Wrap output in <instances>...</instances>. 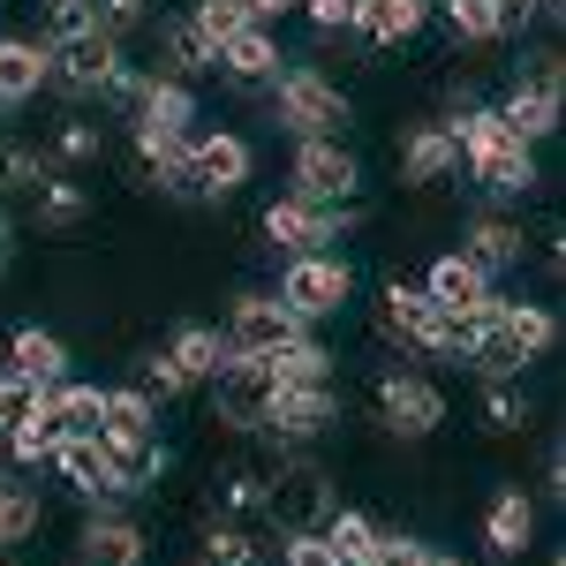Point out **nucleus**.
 Masks as SVG:
<instances>
[{"instance_id":"29","label":"nucleus","mask_w":566,"mask_h":566,"mask_svg":"<svg viewBox=\"0 0 566 566\" xmlns=\"http://www.w3.org/2000/svg\"><path fill=\"white\" fill-rule=\"evenodd\" d=\"M159 431V400L144 386H98V438H144Z\"/></svg>"},{"instance_id":"45","label":"nucleus","mask_w":566,"mask_h":566,"mask_svg":"<svg viewBox=\"0 0 566 566\" xmlns=\"http://www.w3.org/2000/svg\"><path fill=\"white\" fill-rule=\"evenodd\" d=\"M91 15H98L106 39H136V31H151V0H91Z\"/></svg>"},{"instance_id":"25","label":"nucleus","mask_w":566,"mask_h":566,"mask_svg":"<svg viewBox=\"0 0 566 566\" xmlns=\"http://www.w3.org/2000/svg\"><path fill=\"white\" fill-rule=\"evenodd\" d=\"M151 39H159V61H151V76H167V84H197V76L212 69V53L197 45L189 15H159V23H151Z\"/></svg>"},{"instance_id":"13","label":"nucleus","mask_w":566,"mask_h":566,"mask_svg":"<svg viewBox=\"0 0 566 566\" xmlns=\"http://www.w3.org/2000/svg\"><path fill=\"white\" fill-rule=\"evenodd\" d=\"M378 423L392 438H431L446 423V392L423 378V370H386L378 378Z\"/></svg>"},{"instance_id":"1","label":"nucleus","mask_w":566,"mask_h":566,"mask_svg":"<svg viewBox=\"0 0 566 566\" xmlns=\"http://www.w3.org/2000/svg\"><path fill=\"white\" fill-rule=\"evenodd\" d=\"M453 144H461V167H469V181H476L491 205H522L528 189H536V144H522V136L499 122V106H483V98H469V106H453Z\"/></svg>"},{"instance_id":"4","label":"nucleus","mask_w":566,"mask_h":566,"mask_svg":"<svg viewBox=\"0 0 566 566\" xmlns=\"http://www.w3.org/2000/svg\"><path fill=\"white\" fill-rule=\"evenodd\" d=\"M333 506H340V491H333V469H325V461H310V453H280V461L264 469V522H280V536H310V528H325Z\"/></svg>"},{"instance_id":"31","label":"nucleus","mask_w":566,"mask_h":566,"mask_svg":"<svg viewBox=\"0 0 566 566\" xmlns=\"http://www.w3.org/2000/svg\"><path fill=\"white\" fill-rule=\"evenodd\" d=\"M84 212H91V197L76 175H45L31 189V227L39 234H69V227H84Z\"/></svg>"},{"instance_id":"20","label":"nucleus","mask_w":566,"mask_h":566,"mask_svg":"<svg viewBox=\"0 0 566 566\" xmlns=\"http://www.w3.org/2000/svg\"><path fill=\"white\" fill-rule=\"evenodd\" d=\"M45 91V39H23V31H0V114L31 106Z\"/></svg>"},{"instance_id":"11","label":"nucleus","mask_w":566,"mask_h":566,"mask_svg":"<svg viewBox=\"0 0 566 566\" xmlns=\"http://www.w3.org/2000/svg\"><path fill=\"white\" fill-rule=\"evenodd\" d=\"M355 189H363V159H355L340 136H310V144H295L287 197H303V205H355Z\"/></svg>"},{"instance_id":"26","label":"nucleus","mask_w":566,"mask_h":566,"mask_svg":"<svg viewBox=\"0 0 566 566\" xmlns=\"http://www.w3.org/2000/svg\"><path fill=\"white\" fill-rule=\"evenodd\" d=\"M53 469H61V483H69L76 499L114 506V491H106V438H61V446H53Z\"/></svg>"},{"instance_id":"7","label":"nucleus","mask_w":566,"mask_h":566,"mask_svg":"<svg viewBox=\"0 0 566 566\" xmlns=\"http://www.w3.org/2000/svg\"><path fill=\"white\" fill-rule=\"evenodd\" d=\"M559 106H566L559 53H528V69H514V84L499 98V122L522 144H544V136H559Z\"/></svg>"},{"instance_id":"19","label":"nucleus","mask_w":566,"mask_h":566,"mask_svg":"<svg viewBox=\"0 0 566 566\" xmlns=\"http://www.w3.org/2000/svg\"><path fill=\"white\" fill-rule=\"evenodd\" d=\"M129 129H144V136H197V91L167 84V76H144V98L129 106Z\"/></svg>"},{"instance_id":"30","label":"nucleus","mask_w":566,"mask_h":566,"mask_svg":"<svg viewBox=\"0 0 566 566\" xmlns=\"http://www.w3.org/2000/svg\"><path fill=\"white\" fill-rule=\"evenodd\" d=\"M39 522H45L39 483L23 476V469H0V552H8V544H31Z\"/></svg>"},{"instance_id":"15","label":"nucleus","mask_w":566,"mask_h":566,"mask_svg":"<svg viewBox=\"0 0 566 566\" xmlns=\"http://www.w3.org/2000/svg\"><path fill=\"white\" fill-rule=\"evenodd\" d=\"M76 566H144V528L122 506H91L76 528Z\"/></svg>"},{"instance_id":"12","label":"nucleus","mask_w":566,"mask_h":566,"mask_svg":"<svg viewBox=\"0 0 566 566\" xmlns=\"http://www.w3.org/2000/svg\"><path fill=\"white\" fill-rule=\"evenodd\" d=\"M212 423L234 438H258L264 408H272V370H264V355H227L212 378Z\"/></svg>"},{"instance_id":"27","label":"nucleus","mask_w":566,"mask_h":566,"mask_svg":"<svg viewBox=\"0 0 566 566\" xmlns=\"http://www.w3.org/2000/svg\"><path fill=\"white\" fill-rule=\"evenodd\" d=\"M8 370H23L31 386H61V378H69V340L45 333V325H15V340H8Z\"/></svg>"},{"instance_id":"37","label":"nucleus","mask_w":566,"mask_h":566,"mask_svg":"<svg viewBox=\"0 0 566 566\" xmlns=\"http://www.w3.org/2000/svg\"><path fill=\"white\" fill-rule=\"evenodd\" d=\"M264 514V469L258 461H227L219 469V522H258Z\"/></svg>"},{"instance_id":"33","label":"nucleus","mask_w":566,"mask_h":566,"mask_svg":"<svg viewBox=\"0 0 566 566\" xmlns=\"http://www.w3.org/2000/svg\"><path fill=\"white\" fill-rule=\"evenodd\" d=\"M438 15H446V31L461 45H499V39H514V23H506V8L499 0H431Z\"/></svg>"},{"instance_id":"40","label":"nucleus","mask_w":566,"mask_h":566,"mask_svg":"<svg viewBox=\"0 0 566 566\" xmlns=\"http://www.w3.org/2000/svg\"><path fill=\"white\" fill-rule=\"evenodd\" d=\"M45 175H61L53 151H39V144H0V189H8V197H31Z\"/></svg>"},{"instance_id":"16","label":"nucleus","mask_w":566,"mask_h":566,"mask_svg":"<svg viewBox=\"0 0 566 566\" xmlns=\"http://www.w3.org/2000/svg\"><path fill=\"white\" fill-rule=\"evenodd\" d=\"M167 476V438L144 431V438H106V491L114 499H136Z\"/></svg>"},{"instance_id":"47","label":"nucleus","mask_w":566,"mask_h":566,"mask_svg":"<svg viewBox=\"0 0 566 566\" xmlns=\"http://www.w3.org/2000/svg\"><path fill=\"white\" fill-rule=\"evenodd\" d=\"M84 31H98L91 0H45V45H61V39H84Z\"/></svg>"},{"instance_id":"54","label":"nucleus","mask_w":566,"mask_h":566,"mask_svg":"<svg viewBox=\"0 0 566 566\" xmlns=\"http://www.w3.org/2000/svg\"><path fill=\"white\" fill-rule=\"evenodd\" d=\"M8 566H15V559H8Z\"/></svg>"},{"instance_id":"2","label":"nucleus","mask_w":566,"mask_h":566,"mask_svg":"<svg viewBox=\"0 0 566 566\" xmlns=\"http://www.w3.org/2000/svg\"><path fill=\"white\" fill-rule=\"evenodd\" d=\"M250 167H258L250 136L205 129V136H189V151H181L175 167H159V175H151V189H167L175 205H227V197L250 181Z\"/></svg>"},{"instance_id":"17","label":"nucleus","mask_w":566,"mask_h":566,"mask_svg":"<svg viewBox=\"0 0 566 566\" xmlns=\"http://www.w3.org/2000/svg\"><path fill=\"white\" fill-rule=\"evenodd\" d=\"M280 61H287V53H280V39H272L264 23H242V31L212 53V69L227 76V84H242V91L272 84V76H280Z\"/></svg>"},{"instance_id":"46","label":"nucleus","mask_w":566,"mask_h":566,"mask_svg":"<svg viewBox=\"0 0 566 566\" xmlns=\"http://www.w3.org/2000/svg\"><path fill=\"white\" fill-rule=\"evenodd\" d=\"M136 386L151 392V400H181V392H189V378H181V363L167 348H151L144 363H136Z\"/></svg>"},{"instance_id":"34","label":"nucleus","mask_w":566,"mask_h":566,"mask_svg":"<svg viewBox=\"0 0 566 566\" xmlns=\"http://www.w3.org/2000/svg\"><path fill=\"white\" fill-rule=\"evenodd\" d=\"M167 355L181 363V378H189V386H205L219 363H227V333H219V325H197V317H189V325H175Z\"/></svg>"},{"instance_id":"3","label":"nucleus","mask_w":566,"mask_h":566,"mask_svg":"<svg viewBox=\"0 0 566 566\" xmlns=\"http://www.w3.org/2000/svg\"><path fill=\"white\" fill-rule=\"evenodd\" d=\"M264 91H272V122L295 136V144H310V136H348V122H355L348 91L333 84L317 61H287Z\"/></svg>"},{"instance_id":"32","label":"nucleus","mask_w":566,"mask_h":566,"mask_svg":"<svg viewBox=\"0 0 566 566\" xmlns=\"http://www.w3.org/2000/svg\"><path fill=\"white\" fill-rule=\"evenodd\" d=\"M499 333H506L528 363L559 348V317H552V303H506V295H499Z\"/></svg>"},{"instance_id":"9","label":"nucleus","mask_w":566,"mask_h":566,"mask_svg":"<svg viewBox=\"0 0 566 566\" xmlns=\"http://www.w3.org/2000/svg\"><path fill=\"white\" fill-rule=\"evenodd\" d=\"M348 227H363V205H303V197H287V189L264 205V242H280L287 258L333 250Z\"/></svg>"},{"instance_id":"8","label":"nucleus","mask_w":566,"mask_h":566,"mask_svg":"<svg viewBox=\"0 0 566 566\" xmlns=\"http://www.w3.org/2000/svg\"><path fill=\"white\" fill-rule=\"evenodd\" d=\"M333 423H340V392L333 386H272V408H264L258 438L272 453H310Z\"/></svg>"},{"instance_id":"53","label":"nucleus","mask_w":566,"mask_h":566,"mask_svg":"<svg viewBox=\"0 0 566 566\" xmlns=\"http://www.w3.org/2000/svg\"><path fill=\"white\" fill-rule=\"evenodd\" d=\"M423 566H469V559H446V552H431V559H423Z\"/></svg>"},{"instance_id":"35","label":"nucleus","mask_w":566,"mask_h":566,"mask_svg":"<svg viewBox=\"0 0 566 566\" xmlns=\"http://www.w3.org/2000/svg\"><path fill=\"white\" fill-rule=\"evenodd\" d=\"M45 423L61 438H98V386H76V378L45 386Z\"/></svg>"},{"instance_id":"50","label":"nucleus","mask_w":566,"mask_h":566,"mask_svg":"<svg viewBox=\"0 0 566 566\" xmlns=\"http://www.w3.org/2000/svg\"><path fill=\"white\" fill-rule=\"evenodd\" d=\"M287 8H303V0H242V15H250V23H264V31H272Z\"/></svg>"},{"instance_id":"51","label":"nucleus","mask_w":566,"mask_h":566,"mask_svg":"<svg viewBox=\"0 0 566 566\" xmlns=\"http://www.w3.org/2000/svg\"><path fill=\"white\" fill-rule=\"evenodd\" d=\"M8 272H15V219L0 212V280H8Z\"/></svg>"},{"instance_id":"28","label":"nucleus","mask_w":566,"mask_h":566,"mask_svg":"<svg viewBox=\"0 0 566 566\" xmlns=\"http://www.w3.org/2000/svg\"><path fill=\"white\" fill-rule=\"evenodd\" d=\"M423 295H431L438 310H469V303L491 295V272L469 264L461 250H446V258H431V272H423Z\"/></svg>"},{"instance_id":"52","label":"nucleus","mask_w":566,"mask_h":566,"mask_svg":"<svg viewBox=\"0 0 566 566\" xmlns=\"http://www.w3.org/2000/svg\"><path fill=\"white\" fill-rule=\"evenodd\" d=\"M499 8H506V23H514V31H522L528 15H536V0H499Z\"/></svg>"},{"instance_id":"5","label":"nucleus","mask_w":566,"mask_h":566,"mask_svg":"<svg viewBox=\"0 0 566 566\" xmlns=\"http://www.w3.org/2000/svg\"><path fill=\"white\" fill-rule=\"evenodd\" d=\"M378 325H386V340L431 355V363H461V348H469L461 317H453V310H438L431 295H423V287H408V280H392L386 295H378Z\"/></svg>"},{"instance_id":"18","label":"nucleus","mask_w":566,"mask_h":566,"mask_svg":"<svg viewBox=\"0 0 566 566\" xmlns=\"http://www.w3.org/2000/svg\"><path fill=\"white\" fill-rule=\"evenodd\" d=\"M461 258H469V264H483L491 280H499V272H514V264L528 258L522 219H506V212H476L469 227H461Z\"/></svg>"},{"instance_id":"44","label":"nucleus","mask_w":566,"mask_h":566,"mask_svg":"<svg viewBox=\"0 0 566 566\" xmlns=\"http://www.w3.org/2000/svg\"><path fill=\"white\" fill-rule=\"evenodd\" d=\"M197 566H258L250 528H242V522H212V528H205V559H197Z\"/></svg>"},{"instance_id":"6","label":"nucleus","mask_w":566,"mask_h":566,"mask_svg":"<svg viewBox=\"0 0 566 566\" xmlns=\"http://www.w3.org/2000/svg\"><path fill=\"white\" fill-rule=\"evenodd\" d=\"M355 295V264L340 250H310V258H287L280 264V303L295 325H325V317H340Z\"/></svg>"},{"instance_id":"39","label":"nucleus","mask_w":566,"mask_h":566,"mask_svg":"<svg viewBox=\"0 0 566 566\" xmlns=\"http://www.w3.org/2000/svg\"><path fill=\"white\" fill-rule=\"evenodd\" d=\"M0 446H8V469H23V476H31V469H53V446H61V431L45 423V408H39L31 423H15Z\"/></svg>"},{"instance_id":"36","label":"nucleus","mask_w":566,"mask_h":566,"mask_svg":"<svg viewBox=\"0 0 566 566\" xmlns=\"http://www.w3.org/2000/svg\"><path fill=\"white\" fill-rule=\"evenodd\" d=\"M317 536H325V552H333V559H340V566H363V559H370V544H378V536H386V528L370 522V514H363V506H333V514H325V528H317Z\"/></svg>"},{"instance_id":"49","label":"nucleus","mask_w":566,"mask_h":566,"mask_svg":"<svg viewBox=\"0 0 566 566\" xmlns=\"http://www.w3.org/2000/svg\"><path fill=\"white\" fill-rule=\"evenodd\" d=\"M303 15H310V31H355V0H303Z\"/></svg>"},{"instance_id":"14","label":"nucleus","mask_w":566,"mask_h":566,"mask_svg":"<svg viewBox=\"0 0 566 566\" xmlns=\"http://www.w3.org/2000/svg\"><path fill=\"white\" fill-rule=\"evenodd\" d=\"M219 333H227V355H272L287 333H303V325L287 317L280 295H258V287H250V295L227 303V325H219Z\"/></svg>"},{"instance_id":"21","label":"nucleus","mask_w":566,"mask_h":566,"mask_svg":"<svg viewBox=\"0 0 566 566\" xmlns=\"http://www.w3.org/2000/svg\"><path fill=\"white\" fill-rule=\"evenodd\" d=\"M400 175L408 181H453L461 175V144H453V129L446 122H416V129L400 136Z\"/></svg>"},{"instance_id":"41","label":"nucleus","mask_w":566,"mask_h":566,"mask_svg":"<svg viewBox=\"0 0 566 566\" xmlns=\"http://www.w3.org/2000/svg\"><path fill=\"white\" fill-rule=\"evenodd\" d=\"M242 23H250V15H242V0H197V8H189V31H197V45H205V53H219V45L234 39Z\"/></svg>"},{"instance_id":"38","label":"nucleus","mask_w":566,"mask_h":566,"mask_svg":"<svg viewBox=\"0 0 566 566\" xmlns=\"http://www.w3.org/2000/svg\"><path fill=\"white\" fill-rule=\"evenodd\" d=\"M45 151H53V167H61V175L98 167V159H106V129H98V122H84V114H69V122L53 129V144H45Z\"/></svg>"},{"instance_id":"24","label":"nucleus","mask_w":566,"mask_h":566,"mask_svg":"<svg viewBox=\"0 0 566 566\" xmlns=\"http://www.w3.org/2000/svg\"><path fill=\"white\" fill-rule=\"evenodd\" d=\"M431 23V0H355V39L363 45H400Z\"/></svg>"},{"instance_id":"23","label":"nucleus","mask_w":566,"mask_h":566,"mask_svg":"<svg viewBox=\"0 0 566 566\" xmlns=\"http://www.w3.org/2000/svg\"><path fill=\"white\" fill-rule=\"evenodd\" d=\"M264 370H272V386H333V348L303 325V333H287L264 355Z\"/></svg>"},{"instance_id":"10","label":"nucleus","mask_w":566,"mask_h":566,"mask_svg":"<svg viewBox=\"0 0 566 566\" xmlns=\"http://www.w3.org/2000/svg\"><path fill=\"white\" fill-rule=\"evenodd\" d=\"M114 69H122V39H106V31L45 45V91H61V98H76V106H84V98H106Z\"/></svg>"},{"instance_id":"48","label":"nucleus","mask_w":566,"mask_h":566,"mask_svg":"<svg viewBox=\"0 0 566 566\" xmlns=\"http://www.w3.org/2000/svg\"><path fill=\"white\" fill-rule=\"evenodd\" d=\"M280 566H340V559H333L325 536L310 528V536H280Z\"/></svg>"},{"instance_id":"22","label":"nucleus","mask_w":566,"mask_h":566,"mask_svg":"<svg viewBox=\"0 0 566 566\" xmlns=\"http://www.w3.org/2000/svg\"><path fill=\"white\" fill-rule=\"evenodd\" d=\"M528 536H536V499H528L522 483H506L491 499V514H483V544H491V559H522Z\"/></svg>"},{"instance_id":"43","label":"nucleus","mask_w":566,"mask_h":566,"mask_svg":"<svg viewBox=\"0 0 566 566\" xmlns=\"http://www.w3.org/2000/svg\"><path fill=\"white\" fill-rule=\"evenodd\" d=\"M45 408V386H31L23 370H0V438L15 431V423H31Z\"/></svg>"},{"instance_id":"42","label":"nucleus","mask_w":566,"mask_h":566,"mask_svg":"<svg viewBox=\"0 0 566 566\" xmlns=\"http://www.w3.org/2000/svg\"><path fill=\"white\" fill-rule=\"evenodd\" d=\"M476 416H483V431H522L528 423V392H522V378H506V386H483V400H476Z\"/></svg>"},{"instance_id":"55","label":"nucleus","mask_w":566,"mask_h":566,"mask_svg":"<svg viewBox=\"0 0 566 566\" xmlns=\"http://www.w3.org/2000/svg\"><path fill=\"white\" fill-rule=\"evenodd\" d=\"M258 566H264V559H258Z\"/></svg>"}]
</instances>
